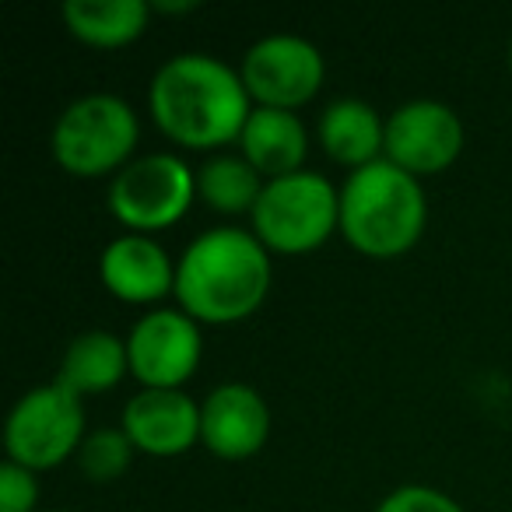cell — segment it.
<instances>
[{
    "label": "cell",
    "mask_w": 512,
    "mask_h": 512,
    "mask_svg": "<svg viewBox=\"0 0 512 512\" xmlns=\"http://www.w3.org/2000/svg\"><path fill=\"white\" fill-rule=\"evenodd\" d=\"M148 113L176 148L218 155L228 144H239L253 99L239 67H228L211 53H179L151 78Z\"/></svg>",
    "instance_id": "cell-1"
},
{
    "label": "cell",
    "mask_w": 512,
    "mask_h": 512,
    "mask_svg": "<svg viewBox=\"0 0 512 512\" xmlns=\"http://www.w3.org/2000/svg\"><path fill=\"white\" fill-rule=\"evenodd\" d=\"M274 256L249 228L200 232L176 260V306L200 327H235L260 313L271 295Z\"/></svg>",
    "instance_id": "cell-2"
},
{
    "label": "cell",
    "mask_w": 512,
    "mask_h": 512,
    "mask_svg": "<svg viewBox=\"0 0 512 512\" xmlns=\"http://www.w3.org/2000/svg\"><path fill=\"white\" fill-rule=\"evenodd\" d=\"M425 228V186L386 158L348 172L341 183V239L365 260H400L418 246Z\"/></svg>",
    "instance_id": "cell-3"
},
{
    "label": "cell",
    "mask_w": 512,
    "mask_h": 512,
    "mask_svg": "<svg viewBox=\"0 0 512 512\" xmlns=\"http://www.w3.org/2000/svg\"><path fill=\"white\" fill-rule=\"evenodd\" d=\"M137 141L141 120L134 106L113 92H92L57 116L50 155L74 179H113L137 158Z\"/></svg>",
    "instance_id": "cell-4"
},
{
    "label": "cell",
    "mask_w": 512,
    "mask_h": 512,
    "mask_svg": "<svg viewBox=\"0 0 512 512\" xmlns=\"http://www.w3.org/2000/svg\"><path fill=\"white\" fill-rule=\"evenodd\" d=\"M249 221L271 256H309L341 232V190L313 169L271 179Z\"/></svg>",
    "instance_id": "cell-5"
},
{
    "label": "cell",
    "mask_w": 512,
    "mask_h": 512,
    "mask_svg": "<svg viewBox=\"0 0 512 512\" xmlns=\"http://www.w3.org/2000/svg\"><path fill=\"white\" fill-rule=\"evenodd\" d=\"M197 200V169L172 151L137 155L109 179L106 207L123 232L151 235L176 228Z\"/></svg>",
    "instance_id": "cell-6"
},
{
    "label": "cell",
    "mask_w": 512,
    "mask_h": 512,
    "mask_svg": "<svg viewBox=\"0 0 512 512\" xmlns=\"http://www.w3.org/2000/svg\"><path fill=\"white\" fill-rule=\"evenodd\" d=\"M85 439V400H78L57 383L32 386L29 393H22L4 421L8 460L36 474L74 460Z\"/></svg>",
    "instance_id": "cell-7"
},
{
    "label": "cell",
    "mask_w": 512,
    "mask_h": 512,
    "mask_svg": "<svg viewBox=\"0 0 512 512\" xmlns=\"http://www.w3.org/2000/svg\"><path fill=\"white\" fill-rule=\"evenodd\" d=\"M239 78L256 109L299 113L323 92L327 60L320 46L302 36H264L242 53Z\"/></svg>",
    "instance_id": "cell-8"
},
{
    "label": "cell",
    "mask_w": 512,
    "mask_h": 512,
    "mask_svg": "<svg viewBox=\"0 0 512 512\" xmlns=\"http://www.w3.org/2000/svg\"><path fill=\"white\" fill-rule=\"evenodd\" d=\"M130 376L141 390H183L200 369L204 334L179 306L148 309L127 334Z\"/></svg>",
    "instance_id": "cell-9"
},
{
    "label": "cell",
    "mask_w": 512,
    "mask_h": 512,
    "mask_svg": "<svg viewBox=\"0 0 512 512\" xmlns=\"http://www.w3.org/2000/svg\"><path fill=\"white\" fill-rule=\"evenodd\" d=\"M463 144L467 130L460 113L439 99H411L386 116L383 158L421 183L453 169Z\"/></svg>",
    "instance_id": "cell-10"
},
{
    "label": "cell",
    "mask_w": 512,
    "mask_h": 512,
    "mask_svg": "<svg viewBox=\"0 0 512 512\" xmlns=\"http://www.w3.org/2000/svg\"><path fill=\"white\" fill-rule=\"evenodd\" d=\"M271 439V407L249 383H221L200 400V446L225 463L264 453Z\"/></svg>",
    "instance_id": "cell-11"
},
{
    "label": "cell",
    "mask_w": 512,
    "mask_h": 512,
    "mask_svg": "<svg viewBox=\"0 0 512 512\" xmlns=\"http://www.w3.org/2000/svg\"><path fill=\"white\" fill-rule=\"evenodd\" d=\"M120 428L151 460H176L200 442V404L186 390H137L123 404Z\"/></svg>",
    "instance_id": "cell-12"
},
{
    "label": "cell",
    "mask_w": 512,
    "mask_h": 512,
    "mask_svg": "<svg viewBox=\"0 0 512 512\" xmlns=\"http://www.w3.org/2000/svg\"><path fill=\"white\" fill-rule=\"evenodd\" d=\"M99 281L127 306L158 309L176 295V260L151 235L123 232L99 253Z\"/></svg>",
    "instance_id": "cell-13"
},
{
    "label": "cell",
    "mask_w": 512,
    "mask_h": 512,
    "mask_svg": "<svg viewBox=\"0 0 512 512\" xmlns=\"http://www.w3.org/2000/svg\"><path fill=\"white\" fill-rule=\"evenodd\" d=\"M235 148H239V155L271 183V179H285L306 169L309 130L299 113L253 106V113H249Z\"/></svg>",
    "instance_id": "cell-14"
},
{
    "label": "cell",
    "mask_w": 512,
    "mask_h": 512,
    "mask_svg": "<svg viewBox=\"0 0 512 512\" xmlns=\"http://www.w3.org/2000/svg\"><path fill=\"white\" fill-rule=\"evenodd\" d=\"M316 141L323 155L348 172L379 162L386 148V120L365 99H334L320 113Z\"/></svg>",
    "instance_id": "cell-15"
},
{
    "label": "cell",
    "mask_w": 512,
    "mask_h": 512,
    "mask_svg": "<svg viewBox=\"0 0 512 512\" xmlns=\"http://www.w3.org/2000/svg\"><path fill=\"white\" fill-rule=\"evenodd\" d=\"M127 376H130L127 337H116L109 330H85V334H78L67 344L53 383L64 386L78 400H85V397L109 393Z\"/></svg>",
    "instance_id": "cell-16"
},
{
    "label": "cell",
    "mask_w": 512,
    "mask_h": 512,
    "mask_svg": "<svg viewBox=\"0 0 512 512\" xmlns=\"http://www.w3.org/2000/svg\"><path fill=\"white\" fill-rule=\"evenodd\" d=\"M60 15L78 43L92 50H127L148 32L155 11L148 0H67Z\"/></svg>",
    "instance_id": "cell-17"
},
{
    "label": "cell",
    "mask_w": 512,
    "mask_h": 512,
    "mask_svg": "<svg viewBox=\"0 0 512 512\" xmlns=\"http://www.w3.org/2000/svg\"><path fill=\"white\" fill-rule=\"evenodd\" d=\"M264 186L267 179L242 155L218 151V155H207L197 165V200L211 207L214 214H225V218L253 214Z\"/></svg>",
    "instance_id": "cell-18"
},
{
    "label": "cell",
    "mask_w": 512,
    "mask_h": 512,
    "mask_svg": "<svg viewBox=\"0 0 512 512\" xmlns=\"http://www.w3.org/2000/svg\"><path fill=\"white\" fill-rule=\"evenodd\" d=\"M134 456H137V449H134V442L127 439L123 428H95V432H88V439L81 442L74 460H78L81 474L92 484H113L127 474Z\"/></svg>",
    "instance_id": "cell-19"
},
{
    "label": "cell",
    "mask_w": 512,
    "mask_h": 512,
    "mask_svg": "<svg viewBox=\"0 0 512 512\" xmlns=\"http://www.w3.org/2000/svg\"><path fill=\"white\" fill-rule=\"evenodd\" d=\"M372 512H467L453 495L428 484H400L390 495H383Z\"/></svg>",
    "instance_id": "cell-20"
},
{
    "label": "cell",
    "mask_w": 512,
    "mask_h": 512,
    "mask_svg": "<svg viewBox=\"0 0 512 512\" xmlns=\"http://www.w3.org/2000/svg\"><path fill=\"white\" fill-rule=\"evenodd\" d=\"M39 474L22 463H0V512H39Z\"/></svg>",
    "instance_id": "cell-21"
},
{
    "label": "cell",
    "mask_w": 512,
    "mask_h": 512,
    "mask_svg": "<svg viewBox=\"0 0 512 512\" xmlns=\"http://www.w3.org/2000/svg\"><path fill=\"white\" fill-rule=\"evenodd\" d=\"M151 11L155 15H190V11H197V4L193 0H169V4L158 0V4H151Z\"/></svg>",
    "instance_id": "cell-22"
},
{
    "label": "cell",
    "mask_w": 512,
    "mask_h": 512,
    "mask_svg": "<svg viewBox=\"0 0 512 512\" xmlns=\"http://www.w3.org/2000/svg\"><path fill=\"white\" fill-rule=\"evenodd\" d=\"M509 74H512V39H509Z\"/></svg>",
    "instance_id": "cell-23"
}]
</instances>
